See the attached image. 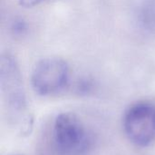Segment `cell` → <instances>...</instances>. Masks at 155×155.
Masks as SVG:
<instances>
[{
	"label": "cell",
	"instance_id": "1",
	"mask_svg": "<svg viewBox=\"0 0 155 155\" xmlns=\"http://www.w3.org/2000/svg\"><path fill=\"white\" fill-rule=\"evenodd\" d=\"M52 141L59 155H87L94 145L92 131L74 113H62L55 117Z\"/></svg>",
	"mask_w": 155,
	"mask_h": 155
},
{
	"label": "cell",
	"instance_id": "2",
	"mask_svg": "<svg viewBox=\"0 0 155 155\" xmlns=\"http://www.w3.org/2000/svg\"><path fill=\"white\" fill-rule=\"evenodd\" d=\"M123 127L128 140L139 147H147L155 142V104L138 102L124 113Z\"/></svg>",
	"mask_w": 155,
	"mask_h": 155
},
{
	"label": "cell",
	"instance_id": "3",
	"mask_svg": "<svg viewBox=\"0 0 155 155\" xmlns=\"http://www.w3.org/2000/svg\"><path fill=\"white\" fill-rule=\"evenodd\" d=\"M70 71L68 64L56 57L39 61L33 69L31 84L34 91L42 96L54 95L68 85Z\"/></svg>",
	"mask_w": 155,
	"mask_h": 155
},
{
	"label": "cell",
	"instance_id": "4",
	"mask_svg": "<svg viewBox=\"0 0 155 155\" xmlns=\"http://www.w3.org/2000/svg\"><path fill=\"white\" fill-rule=\"evenodd\" d=\"M18 64L9 54L1 56L0 81L1 88L7 105L15 111L23 112L26 108V100Z\"/></svg>",
	"mask_w": 155,
	"mask_h": 155
},
{
	"label": "cell",
	"instance_id": "5",
	"mask_svg": "<svg viewBox=\"0 0 155 155\" xmlns=\"http://www.w3.org/2000/svg\"><path fill=\"white\" fill-rule=\"evenodd\" d=\"M136 21L143 31L155 33V0H141L136 11Z\"/></svg>",
	"mask_w": 155,
	"mask_h": 155
},
{
	"label": "cell",
	"instance_id": "6",
	"mask_svg": "<svg viewBox=\"0 0 155 155\" xmlns=\"http://www.w3.org/2000/svg\"><path fill=\"white\" fill-rule=\"evenodd\" d=\"M46 0H18V4L19 5L25 7V8H29V7H34L42 3H44Z\"/></svg>",
	"mask_w": 155,
	"mask_h": 155
},
{
	"label": "cell",
	"instance_id": "7",
	"mask_svg": "<svg viewBox=\"0 0 155 155\" xmlns=\"http://www.w3.org/2000/svg\"><path fill=\"white\" fill-rule=\"evenodd\" d=\"M25 29V23L20 22V23H17V24L15 25V29H14V30H15V32L22 33Z\"/></svg>",
	"mask_w": 155,
	"mask_h": 155
}]
</instances>
